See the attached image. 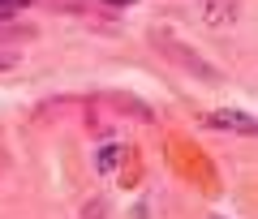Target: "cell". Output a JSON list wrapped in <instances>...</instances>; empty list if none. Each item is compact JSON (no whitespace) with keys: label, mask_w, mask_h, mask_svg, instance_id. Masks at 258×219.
I'll list each match as a JSON object with an SVG mask.
<instances>
[{"label":"cell","mask_w":258,"mask_h":219,"mask_svg":"<svg viewBox=\"0 0 258 219\" xmlns=\"http://www.w3.org/2000/svg\"><path fill=\"white\" fill-rule=\"evenodd\" d=\"M108 5H134V0H108Z\"/></svg>","instance_id":"cell-7"},{"label":"cell","mask_w":258,"mask_h":219,"mask_svg":"<svg viewBox=\"0 0 258 219\" xmlns=\"http://www.w3.org/2000/svg\"><path fill=\"white\" fill-rule=\"evenodd\" d=\"M198 120L207 129H224V133H254V116L249 112H207Z\"/></svg>","instance_id":"cell-1"},{"label":"cell","mask_w":258,"mask_h":219,"mask_svg":"<svg viewBox=\"0 0 258 219\" xmlns=\"http://www.w3.org/2000/svg\"><path fill=\"white\" fill-rule=\"evenodd\" d=\"M198 13H203L207 26H232L237 13H241V5L237 0H198Z\"/></svg>","instance_id":"cell-2"},{"label":"cell","mask_w":258,"mask_h":219,"mask_svg":"<svg viewBox=\"0 0 258 219\" xmlns=\"http://www.w3.org/2000/svg\"><path fill=\"white\" fill-rule=\"evenodd\" d=\"M13 64H18V56H13V52H0V69H13Z\"/></svg>","instance_id":"cell-6"},{"label":"cell","mask_w":258,"mask_h":219,"mask_svg":"<svg viewBox=\"0 0 258 219\" xmlns=\"http://www.w3.org/2000/svg\"><path fill=\"white\" fill-rule=\"evenodd\" d=\"M30 0H0V22H9V18H18L22 9H26Z\"/></svg>","instance_id":"cell-5"},{"label":"cell","mask_w":258,"mask_h":219,"mask_svg":"<svg viewBox=\"0 0 258 219\" xmlns=\"http://www.w3.org/2000/svg\"><path fill=\"white\" fill-rule=\"evenodd\" d=\"M116 159H120V146H116V142L99 146V151H95V172H99V176H108L112 168H116Z\"/></svg>","instance_id":"cell-4"},{"label":"cell","mask_w":258,"mask_h":219,"mask_svg":"<svg viewBox=\"0 0 258 219\" xmlns=\"http://www.w3.org/2000/svg\"><path fill=\"white\" fill-rule=\"evenodd\" d=\"M159 47H164L168 56H176V60H181L189 73H207V78H215V69H211V64H207V60H198V56H185V52H181V43H172V39H159Z\"/></svg>","instance_id":"cell-3"}]
</instances>
